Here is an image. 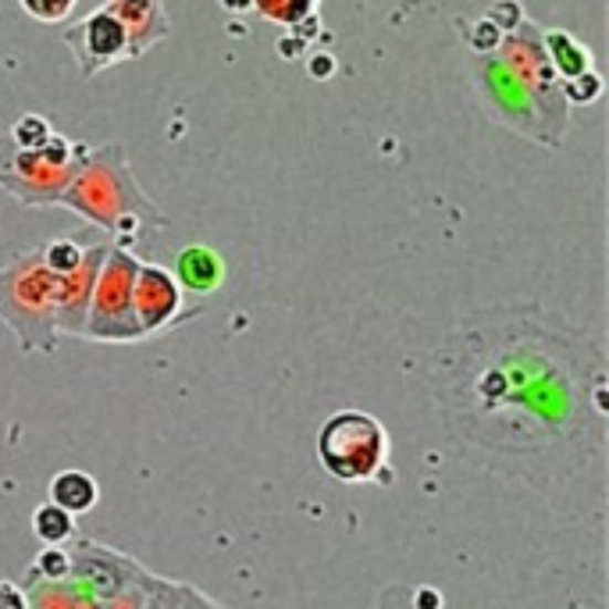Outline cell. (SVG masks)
Returning a JSON list of instances; mask_svg holds the SVG:
<instances>
[{"mask_svg": "<svg viewBox=\"0 0 609 609\" xmlns=\"http://www.w3.org/2000/svg\"><path fill=\"white\" fill-rule=\"evenodd\" d=\"M471 78H474V90L481 96V104H485L489 115L513 128V133H521L527 139H538L545 147H556L559 136L553 133L549 118H545V111L538 107V101L532 96L517 75H513L500 54H474L471 57Z\"/></svg>", "mask_w": 609, "mask_h": 609, "instance_id": "obj_7", "label": "cell"}, {"mask_svg": "<svg viewBox=\"0 0 609 609\" xmlns=\"http://www.w3.org/2000/svg\"><path fill=\"white\" fill-rule=\"evenodd\" d=\"M261 14H267L271 22H300V14L314 11L317 0H253Z\"/></svg>", "mask_w": 609, "mask_h": 609, "instance_id": "obj_22", "label": "cell"}, {"mask_svg": "<svg viewBox=\"0 0 609 609\" xmlns=\"http://www.w3.org/2000/svg\"><path fill=\"white\" fill-rule=\"evenodd\" d=\"M86 157V143H69L64 136H51L36 150H19L0 136V189H8L22 207H54L83 171Z\"/></svg>", "mask_w": 609, "mask_h": 609, "instance_id": "obj_4", "label": "cell"}, {"mask_svg": "<svg viewBox=\"0 0 609 609\" xmlns=\"http://www.w3.org/2000/svg\"><path fill=\"white\" fill-rule=\"evenodd\" d=\"M64 43L72 46L83 78H93V75H101L107 69H115V64L128 61L125 25L107 8H96L93 14H86V19H78L75 25L64 29Z\"/></svg>", "mask_w": 609, "mask_h": 609, "instance_id": "obj_9", "label": "cell"}, {"mask_svg": "<svg viewBox=\"0 0 609 609\" xmlns=\"http://www.w3.org/2000/svg\"><path fill=\"white\" fill-rule=\"evenodd\" d=\"M559 90H564V101L567 104H596L599 93H602V78L596 75V69L570 78V83H559Z\"/></svg>", "mask_w": 609, "mask_h": 609, "instance_id": "obj_20", "label": "cell"}, {"mask_svg": "<svg viewBox=\"0 0 609 609\" xmlns=\"http://www.w3.org/2000/svg\"><path fill=\"white\" fill-rule=\"evenodd\" d=\"M471 36H468V43H471V51L474 54H492L495 51V46H500V40H503V32L500 29H495L489 19H481V22H474L471 29Z\"/></svg>", "mask_w": 609, "mask_h": 609, "instance_id": "obj_23", "label": "cell"}, {"mask_svg": "<svg viewBox=\"0 0 609 609\" xmlns=\"http://www.w3.org/2000/svg\"><path fill=\"white\" fill-rule=\"evenodd\" d=\"M4 136H8L19 150H36V147H43V143L54 136V128H51V122H46L43 115H22L19 122H14V125L8 128Z\"/></svg>", "mask_w": 609, "mask_h": 609, "instance_id": "obj_18", "label": "cell"}, {"mask_svg": "<svg viewBox=\"0 0 609 609\" xmlns=\"http://www.w3.org/2000/svg\"><path fill=\"white\" fill-rule=\"evenodd\" d=\"M413 596V609H442V591L435 588H417Z\"/></svg>", "mask_w": 609, "mask_h": 609, "instance_id": "obj_25", "label": "cell"}, {"mask_svg": "<svg viewBox=\"0 0 609 609\" xmlns=\"http://www.w3.org/2000/svg\"><path fill=\"white\" fill-rule=\"evenodd\" d=\"M133 567L128 559H122L118 553L104 549V545L83 542L78 553H72V577L83 588H90L96 599H111L115 591L125 588V570Z\"/></svg>", "mask_w": 609, "mask_h": 609, "instance_id": "obj_12", "label": "cell"}, {"mask_svg": "<svg viewBox=\"0 0 609 609\" xmlns=\"http://www.w3.org/2000/svg\"><path fill=\"white\" fill-rule=\"evenodd\" d=\"M29 574H40V581H69L72 577V553L61 549V545H46L36 556Z\"/></svg>", "mask_w": 609, "mask_h": 609, "instance_id": "obj_19", "label": "cell"}, {"mask_svg": "<svg viewBox=\"0 0 609 609\" xmlns=\"http://www.w3.org/2000/svg\"><path fill=\"white\" fill-rule=\"evenodd\" d=\"M51 503H57L61 510H69L72 517L78 513H90L96 503H101V485H96V477L86 474V471H57L51 477Z\"/></svg>", "mask_w": 609, "mask_h": 609, "instance_id": "obj_15", "label": "cell"}, {"mask_svg": "<svg viewBox=\"0 0 609 609\" xmlns=\"http://www.w3.org/2000/svg\"><path fill=\"white\" fill-rule=\"evenodd\" d=\"M54 207L83 214L111 243L125 250H136L154 232L168 229V218L160 214V207L136 186L122 143L90 150L83 171L61 192Z\"/></svg>", "mask_w": 609, "mask_h": 609, "instance_id": "obj_2", "label": "cell"}, {"mask_svg": "<svg viewBox=\"0 0 609 609\" xmlns=\"http://www.w3.org/2000/svg\"><path fill=\"white\" fill-rule=\"evenodd\" d=\"M115 19L125 25V36H128V61H136L157 46L160 40H168V14L160 0H107L104 4Z\"/></svg>", "mask_w": 609, "mask_h": 609, "instance_id": "obj_11", "label": "cell"}, {"mask_svg": "<svg viewBox=\"0 0 609 609\" xmlns=\"http://www.w3.org/2000/svg\"><path fill=\"white\" fill-rule=\"evenodd\" d=\"M32 535L43 545H69L75 538V517L69 510H61L57 503H40L32 510Z\"/></svg>", "mask_w": 609, "mask_h": 609, "instance_id": "obj_16", "label": "cell"}, {"mask_svg": "<svg viewBox=\"0 0 609 609\" xmlns=\"http://www.w3.org/2000/svg\"><path fill=\"white\" fill-rule=\"evenodd\" d=\"M435 399L460 445L542 468L553 481L606 449V353L542 307L463 317L435 357Z\"/></svg>", "mask_w": 609, "mask_h": 609, "instance_id": "obj_1", "label": "cell"}, {"mask_svg": "<svg viewBox=\"0 0 609 609\" xmlns=\"http://www.w3.org/2000/svg\"><path fill=\"white\" fill-rule=\"evenodd\" d=\"M221 8H224V11H232V14H239V11H250V8H253V0H221Z\"/></svg>", "mask_w": 609, "mask_h": 609, "instance_id": "obj_26", "label": "cell"}, {"mask_svg": "<svg viewBox=\"0 0 609 609\" xmlns=\"http://www.w3.org/2000/svg\"><path fill=\"white\" fill-rule=\"evenodd\" d=\"M78 0H19V8L36 22H64Z\"/></svg>", "mask_w": 609, "mask_h": 609, "instance_id": "obj_21", "label": "cell"}, {"mask_svg": "<svg viewBox=\"0 0 609 609\" xmlns=\"http://www.w3.org/2000/svg\"><path fill=\"white\" fill-rule=\"evenodd\" d=\"M317 460L339 481H381L389 463V431L364 410H335L317 431Z\"/></svg>", "mask_w": 609, "mask_h": 609, "instance_id": "obj_5", "label": "cell"}, {"mask_svg": "<svg viewBox=\"0 0 609 609\" xmlns=\"http://www.w3.org/2000/svg\"><path fill=\"white\" fill-rule=\"evenodd\" d=\"M542 46H545V57H549L556 78H564V83H570V78L591 72V54L585 43H577L567 29H549L542 32Z\"/></svg>", "mask_w": 609, "mask_h": 609, "instance_id": "obj_14", "label": "cell"}, {"mask_svg": "<svg viewBox=\"0 0 609 609\" xmlns=\"http://www.w3.org/2000/svg\"><path fill=\"white\" fill-rule=\"evenodd\" d=\"M111 250V239L101 235L86 243L83 261L75 271L61 275V296H57V335H78L83 339L86 332V314H90V300H93V285L96 275L104 267V256Z\"/></svg>", "mask_w": 609, "mask_h": 609, "instance_id": "obj_10", "label": "cell"}, {"mask_svg": "<svg viewBox=\"0 0 609 609\" xmlns=\"http://www.w3.org/2000/svg\"><path fill=\"white\" fill-rule=\"evenodd\" d=\"M0 609H29V596L11 581H0Z\"/></svg>", "mask_w": 609, "mask_h": 609, "instance_id": "obj_24", "label": "cell"}, {"mask_svg": "<svg viewBox=\"0 0 609 609\" xmlns=\"http://www.w3.org/2000/svg\"><path fill=\"white\" fill-rule=\"evenodd\" d=\"M139 261L133 250L111 243L104 267L96 275L90 314H86V332L83 339L104 343V346H133L143 343L139 321H136V303H133V282H136Z\"/></svg>", "mask_w": 609, "mask_h": 609, "instance_id": "obj_6", "label": "cell"}, {"mask_svg": "<svg viewBox=\"0 0 609 609\" xmlns=\"http://www.w3.org/2000/svg\"><path fill=\"white\" fill-rule=\"evenodd\" d=\"M43 264L57 271V275H69V271L78 267V261H83V250L86 243H78V239L72 235H61V239H51V243H43Z\"/></svg>", "mask_w": 609, "mask_h": 609, "instance_id": "obj_17", "label": "cell"}, {"mask_svg": "<svg viewBox=\"0 0 609 609\" xmlns=\"http://www.w3.org/2000/svg\"><path fill=\"white\" fill-rule=\"evenodd\" d=\"M61 275L43 264V250L14 253L0 267V325H8L22 353H54L57 346Z\"/></svg>", "mask_w": 609, "mask_h": 609, "instance_id": "obj_3", "label": "cell"}, {"mask_svg": "<svg viewBox=\"0 0 609 609\" xmlns=\"http://www.w3.org/2000/svg\"><path fill=\"white\" fill-rule=\"evenodd\" d=\"M133 303H136V321L143 343L154 335H165L171 328L186 325L189 317H197L200 307H186V288L175 282V275L160 264L139 261L136 282H133Z\"/></svg>", "mask_w": 609, "mask_h": 609, "instance_id": "obj_8", "label": "cell"}, {"mask_svg": "<svg viewBox=\"0 0 609 609\" xmlns=\"http://www.w3.org/2000/svg\"><path fill=\"white\" fill-rule=\"evenodd\" d=\"M171 275L192 296H214L218 288L224 285L229 267H224V256L218 250L203 246V243H192V246L179 250V256H175Z\"/></svg>", "mask_w": 609, "mask_h": 609, "instance_id": "obj_13", "label": "cell"}]
</instances>
